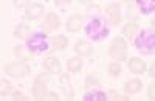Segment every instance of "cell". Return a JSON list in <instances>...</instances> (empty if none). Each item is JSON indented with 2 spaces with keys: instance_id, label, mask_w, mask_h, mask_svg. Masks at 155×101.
<instances>
[{
  "instance_id": "22",
  "label": "cell",
  "mask_w": 155,
  "mask_h": 101,
  "mask_svg": "<svg viewBox=\"0 0 155 101\" xmlns=\"http://www.w3.org/2000/svg\"><path fill=\"white\" fill-rule=\"evenodd\" d=\"M14 53H16V56H17L19 59H22V61H27V59H28V53L25 52V48H23L22 45H19V47L14 48Z\"/></svg>"
},
{
  "instance_id": "20",
  "label": "cell",
  "mask_w": 155,
  "mask_h": 101,
  "mask_svg": "<svg viewBox=\"0 0 155 101\" xmlns=\"http://www.w3.org/2000/svg\"><path fill=\"white\" fill-rule=\"evenodd\" d=\"M67 67H68L70 72H79L81 67H82V61H81L79 58H71V59L68 61Z\"/></svg>"
},
{
  "instance_id": "15",
  "label": "cell",
  "mask_w": 155,
  "mask_h": 101,
  "mask_svg": "<svg viewBox=\"0 0 155 101\" xmlns=\"http://www.w3.org/2000/svg\"><path fill=\"white\" fill-rule=\"evenodd\" d=\"M74 50L79 55H82V56H88L90 53H92V45H90L88 42H85V41H79V42L76 44Z\"/></svg>"
},
{
  "instance_id": "19",
  "label": "cell",
  "mask_w": 155,
  "mask_h": 101,
  "mask_svg": "<svg viewBox=\"0 0 155 101\" xmlns=\"http://www.w3.org/2000/svg\"><path fill=\"white\" fill-rule=\"evenodd\" d=\"M51 44H53L54 50H64L67 47V39L64 36H54L53 39H51Z\"/></svg>"
},
{
  "instance_id": "12",
  "label": "cell",
  "mask_w": 155,
  "mask_h": 101,
  "mask_svg": "<svg viewBox=\"0 0 155 101\" xmlns=\"http://www.w3.org/2000/svg\"><path fill=\"white\" fill-rule=\"evenodd\" d=\"M104 99H107V95L101 90H92L84 95V101H104Z\"/></svg>"
},
{
  "instance_id": "9",
  "label": "cell",
  "mask_w": 155,
  "mask_h": 101,
  "mask_svg": "<svg viewBox=\"0 0 155 101\" xmlns=\"http://www.w3.org/2000/svg\"><path fill=\"white\" fill-rule=\"evenodd\" d=\"M137 6L141 12L147 14V12L155 11V0H137Z\"/></svg>"
},
{
  "instance_id": "21",
  "label": "cell",
  "mask_w": 155,
  "mask_h": 101,
  "mask_svg": "<svg viewBox=\"0 0 155 101\" xmlns=\"http://www.w3.org/2000/svg\"><path fill=\"white\" fill-rule=\"evenodd\" d=\"M28 34H30V28L27 27V25H19V27L16 28V31H14L16 37H28Z\"/></svg>"
},
{
  "instance_id": "27",
  "label": "cell",
  "mask_w": 155,
  "mask_h": 101,
  "mask_svg": "<svg viewBox=\"0 0 155 101\" xmlns=\"http://www.w3.org/2000/svg\"><path fill=\"white\" fill-rule=\"evenodd\" d=\"M149 95H150L152 98H155V84H150V87H149Z\"/></svg>"
},
{
  "instance_id": "23",
  "label": "cell",
  "mask_w": 155,
  "mask_h": 101,
  "mask_svg": "<svg viewBox=\"0 0 155 101\" xmlns=\"http://www.w3.org/2000/svg\"><path fill=\"white\" fill-rule=\"evenodd\" d=\"M109 70H110V73H113V75H120V73H121V66L118 64V62H113V64L109 66Z\"/></svg>"
},
{
  "instance_id": "26",
  "label": "cell",
  "mask_w": 155,
  "mask_h": 101,
  "mask_svg": "<svg viewBox=\"0 0 155 101\" xmlns=\"http://www.w3.org/2000/svg\"><path fill=\"white\" fill-rule=\"evenodd\" d=\"M70 3V0H56V5L58 6H65Z\"/></svg>"
},
{
  "instance_id": "24",
  "label": "cell",
  "mask_w": 155,
  "mask_h": 101,
  "mask_svg": "<svg viewBox=\"0 0 155 101\" xmlns=\"http://www.w3.org/2000/svg\"><path fill=\"white\" fill-rule=\"evenodd\" d=\"M8 90H11V84L6 79H2V90H0V92H2V95H5Z\"/></svg>"
},
{
  "instance_id": "4",
  "label": "cell",
  "mask_w": 155,
  "mask_h": 101,
  "mask_svg": "<svg viewBox=\"0 0 155 101\" xmlns=\"http://www.w3.org/2000/svg\"><path fill=\"white\" fill-rule=\"evenodd\" d=\"M126 52H127V45L121 37H116L110 45V56L116 61H123L126 58Z\"/></svg>"
},
{
  "instance_id": "28",
  "label": "cell",
  "mask_w": 155,
  "mask_h": 101,
  "mask_svg": "<svg viewBox=\"0 0 155 101\" xmlns=\"http://www.w3.org/2000/svg\"><path fill=\"white\" fill-rule=\"evenodd\" d=\"M150 73H152V76H155V64L152 66V69H150Z\"/></svg>"
},
{
  "instance_id": "6",
  "label": "cell",
  "mask_w": 155,
  "mask_h": 101,
  "mask_svg": "<svg viewBox=\"0 0 155 101\" xmlns=\"http://www.w3.org/2000/svg\"><path fill=\"white\" fill-rule=\"evenodd\" d=\"M106 14H107V19H109L112 23H120V20H121V12H120V6L116 5V3H112V5L107 6Z\"/></svg>"
},
{
  "instance_id": "2",
  "label": "cell",
  "mask_w": 155,
  "mask_h": 101,
  "mask_svg": "<svg viewBox=\"0 0 155 101\" xmlns=\"http://www.w3.org/2000/svg\"><path fill=\"white\" fill-rule=\"evenodd\" d=\"M85 34L93 41H101L109 34V28H107L106 22L102 19L93 17V19H90L88 23L85 25Z\"/></svg>"
},
{
  "instance_id": "25",
  "label": "cell",
  "mask_w": 155,
  "mask_h": 101,
  "mask_svg": "<svg viewBox=\"0 0 155 101\" xmlns=\"http://www.w3.org/2000/svg\"><path fill=\"white\" fill-rule=\"evenodd\" d=\"M27 3H28V0H14V5L19 6V8L23 6V5H27Z\"/></svg>"
},
{
  "instance_id": "11",
  "label": "cell",
  "mask_w": 155,
  "mask_h": 101,
  "mask_svg": "<svg viewBox=\"0 0 155 101\" xmlns=\"http://www.w3.org/2000/svg\"><path fill=\"white\" fill-rule=\"evenodd\" d=\"M44 67H45L48 72H51V73H58V72L61 70L59 61H58L56 58H53V56H50V58H47V59L44 61Z\"/></svg>"
},
{
  "instance_id": "14",
  "label": "cell",
  "mask_w": 155,
  "mask_h": 101,
  "mask_svg": "<svg viewBox=\"0 0 155 101\" xmlns=\"http://www.w3.org/2000/svg\"><path fill=\"white\" fill-rule=\"evenodd\" d=\"M82 25V17L81 16H71L67 22V28L68 31H78Z\"/></svg>"
},
{
  "instance_id": "29",
  "label": "cell",
  "mask_w": 155,
  "mask_h": 101,
  "mask_svg": "<svg viewBox=\"0 0 155 101\" xmlns=\"http://www.w3.org/2000/svg\"><path fill=\"white\" fill-rule=\"evenodd\" d=\"M126 2H130V0H126Z\"/></svg>"
},
{
  "instance_id": "3",
  "label": "cell",
  "mask_w": 155,
  "mask_h": 101,
  "mask_svg": "<svg viewBox=\"0 0 155 101\" xmlns=\"http://www.w3.org/2000/svg\"><path fill=\"white\" fill-rule=\"evenodd\" d=\"M28 48L31 50L33 53H44L48 50V41H47V36L42 33H37L34 36H31L28 42H27Z\"/></svg>"
},
{
  "instance_id": "10",
  "label": "cell",
  "mask_w": 155,
  "mask_h": 101,
  "mask_svg": "<svg viewBox=\"0 0 155 101\" xmlns=\"http://www.w3.org/2000/svg\"><path fill=\"white\" fill-rule=\"evenodd\" d=\"M33 93H34V96H36L37 99H41V98L47 96V82L37 81V79H36L34 87H33Z\"/></svg>"
},
{
  "instance_id": "7",
  "label": "cell",
  "mask_w": 155,
  "mask_h": 101,
  "mask_svg": "<svg viewBox=\"0 0 155 101\" xmlns=\"http://www.w3.org/2000/svg\"><path fill=\"white\" fill-rule=\"evenodd\" d=\"M44 12V6L39 5V3H31L27 6V17L28 19H37L41 17Z\"/></svg>"
},
{
  "instance_id": "18",
  "label": "cell",
  "mask_w": 155,
  "mask_h": 101,
  "mask_svg": "<svg viewBox=\"0 0 155 101\" xmlns=\"http://www.w3.org/2000/svg\"><path fill=\"white\" fill-rule=\"evenodd\" d=\"M126 90H127V93H138L141 90V81L130 79V81L126 84Z\"/></svg>"
},
{
  "instance_id": "8",
  "label": "cell",
  "mask_w": 155,
  "mask_h": 101,
  "mask_svg": "<svg viewBox=\"0 0 155 101\" xmlns=\"http://www.w3.org/2000/svg\"><path fill=\"white\" fill-rule=\"evenodd\" d=\"M59 27V17L54 14V12H50V14L47 16L45 22H44V28L47 31H53Z\"/></svg>"
},
{
  "instance_id": "16",
  "label": "cell",
  "mask_w": 155,
  "mask_h": 101,
  "mask_svg": "<svg viewBox=\"0 0 155 101\" xmlns=\"http://www.w3.org/2000/svg\"><path fill=\"white\" fill-rule=\"evenodd\" d=\"M61 82H62V90L68 98L73 96V90H71V84H70V78L68 75H62L61 76Z\"/></svg>"
},
{
  "instance_id": "1",
  "label": "cell",
  "mask_w": 155,
  "mask_h": 101,
  "mask_svg": "<svg viewBox=\"0 0 155 101\" xmlns=\"http://www.w3.org/2000/svg\"><path fill=\"white\" fill-rule=\"evenodd\" d=\"M135 47L138 52L144 55L155 53V31L152 30H143L135 39Z\"/></svg>"
},
{
  "instance_id": "17",
  "label": "cell",
  "mask_w": 155,
  "mask_h": 101,
  "mask_svg": "<svg viewBox=\"0 0 155 101\" xmlns=\"http://www.w3.org/2000/svg\"><path fill=\"white\" fill-rule=\"evenodd\" d=\"M135 31H137V25H135V23H127L126 27L123 28V34H124V37H127V41H130V42H134Z\"/></svg>"
},
{
  "instance_id": "13",
  "label": "cell",
  "mask_w": 155,
  "mask_h": 101,
  "mask_svg": "<svg viewBox=\"0 0 155 101\" xmlns=\"http://www.w3.org/2000/svg\"><path fill=\"white\" fill-rule=\"evenodd\" d=\"M129 69H130L134 73H143L146 70V66H144V62L138 59V58H132L130 62H129Z\"/></svg>"
},
{
  "instance_id": "5",
  "label": "cell",
  "mask_w": 155,
  "mask_h": 101,
  "mask_svg": "<svg viewBox=\"0 0 155 101\" xmlns=\"http://www.w3.org/2000/svg\"><path fill=\"white\" fill-rule=\"evenodd\" d=\"M6 73H9L11 76H16V78H20V76H25L28 73V67L23 64V62H12V64L6 66L5 67Z\"/></svg>"
}]
</instances>
